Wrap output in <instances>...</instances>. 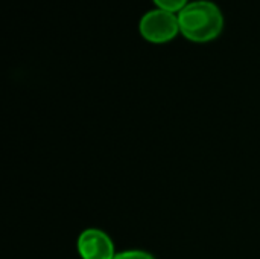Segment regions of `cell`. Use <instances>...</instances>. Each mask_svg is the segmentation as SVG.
Returning a JSON list of instances; mask_svg holds the SVG:
<instances>
[{
	"mask_svg": "<svg viewBox=\"0 0 260 259\" xmlns=\"http://www.w3.org/2000/svg\"><path fill=\"white\" fill-rule=\"evenodd\" d=\"M180 31L193 41H207L216 37L224 24L219 6L210 0L186 3L178 12Z\"/></svg>",
	"mask_w": 260,
	"mask_h": 259,
	"instance_id": "6da1fadb",
	"label": "cell"
},
{
	"mask_svg": "<svg viewBox=\"0 0 260 259\" xmlns=\"http://www.w3.org/2000/svg\"><path fill=\"white\" fill-rule=\"evenodd\" d=\"M178 17L174 15V12L166 9H151L145 12L140 18V32L145 38L163 43L175 37L178 32Z\"/></svg>",
	"mask_w": 260,
	"mask_h": 259,
	"instance_id": "7a4b0ae2",
	"label": "cell"
},
{
	"mask_svg": "<svg viewBox=\"0 0 260 259\" xmlns=\"http://www.w3.org/2000/svg\"><path fill=\"white\" fill-rule=\"evenodd\" d=\"M78 250L82 259H113L114 246L111 238L99 229H87L78 240Z\"/></svg>",
	"mask_w": 260,
	"mask_h": 259,
	"instance_id": "3957f363",
	"label": "cell"
},
{
	"mask_svg": "<svg viewBox=\"0 0 260 259\" xmlns=\"http://www.w3.org/2000/svg\"><path fill=\"white\" fill-rule=\"evenodd\" d=\"M155 3L161 8V9H166V11H180L184 5H186V0H155Z\"/></svg>",
	"mask_w": 260,
	"mask_h": 259,
	"instance_id": "277c9868",
	"label": "cell"
},
{
	"mask_svg": "<svg viewBox=\"0 0 260 259\" xmlns=\"http://www.w3.org/2000/svg\"><path fill=\"white\" fill-rule=\"evenodd\" d=\"M113 259H154V256L146 252H142V250H129V252L116 255Z\"/></svg>",
	"mask_w": 260,
	"mask_h": 259,
	"instance_id": "5b68a950",
	"label": "cell"
}]
</instances>
